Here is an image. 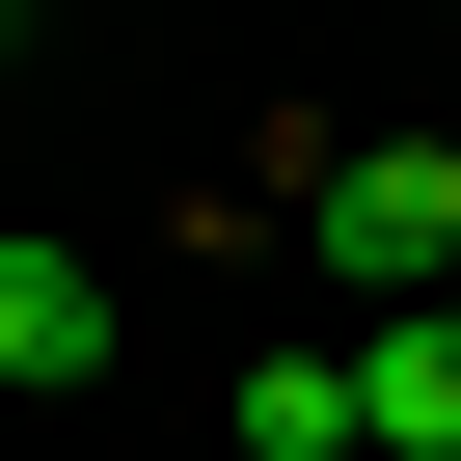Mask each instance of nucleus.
<instances>
[{
  "label": "nucleus",
  "mask_w": 461,
  "mask_h": 461,
  "mask_svg": "<svg viewBox=\"0 0 461 461\" xmlns=\"http://www.w3.org/2000/svg\"><path fill=\"white\" fill-rule=\"evenodd\" d=\"M299 217H326V272H380V326H407V299L461 272V136H326Z\"/></svg>",
  "instance_id": "1"
},
{
  "label": "nucleus",
  "mask_w": 461,
  "mask_h": 461,
  "mask_svg": "<svg viewBox=\"0 0 461 461\" xmlns=\"http://www.w3.org/2000/svg\"><path fill=\"white\" fill-rule=\"evenodd\" d=\"M353 434H380V461H461V299H407V326L353 353Z\"/></svg>",
  "instance_id": "2"
},
{
  "label": "nucleus",
  "mask_w": 461,
  "mask_h": 461,
  "mask_svg": "<svg viewBox=\"0 0 461 461\" xmlns=\"http://www.w3.org/2000/svg\"><path fill=\"white\" fill-rule=\"evenodd\" d=\"M0 380H109V272L82 245H0Z\"/></svg>",
  "instance_id": "3"
},
{
  "label": "nucleus",
  "mask_w": 461,
  "mask_h": 461,
  "mask_svg": "<svg viewBox=\"0 0 461 461\" xmlns=\"http://www.w3.org/2000/svg\"><path fill=\"white\" fill-rule=\"evenodd\" d=\"M245 461H353V353H272L245 380Z\"/></svg>",
  "instance_id": "4"
}]
</instances>
